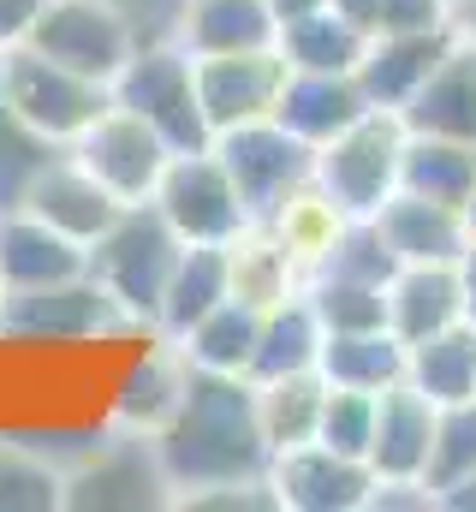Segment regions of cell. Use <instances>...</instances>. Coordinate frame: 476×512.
Instances as JSON below:
<instances>
[{
    "mask_svg": "<svg viewBox=\"0 0 476 512\" xmlns=\"http://www.w3.org/2000/svg\"><path fill=\"white\" fill-rule=\"evenodd\" d=\"M471 477H476V399H459V405H441V417H435V447H429L423 483L447 507V495L465 489Z\"/></svg>",
    "mask_w": 476,
    "mask_h": 512,
    "instance_id": "e575fe53",
    "label": "cell"
},
{
    "mask_svg": "<svg viewBox=\"0 0 476 512\" xmlns=\"http://www.w3.org/2000/svg\"><path fill=\"white\" fill-rule=\"evenodd\" d=\"M90 274V245L66 239L60 227H48L30 209H6L0 215V292H24V286H54Z\"/></svg>",
    "mask_w": 476,
    "mask_h": 512,
    "instance_id": "2e32d148",
    "label": "cell"
},
{
    "mask_svg": "<svg viewBox=\"0 0 476 512\" xmlns=\"http://www.w3.org/2000/svg\"><path fill=\"white\" fill-rule=\"evenodd\" d=\"M369 435H375V393L328 387V399H322V423H316V441L334 447V453H352V459L369 465Z\"/></svg>",
    "mask_w": 476,
    "mask_h": 512,
    "instance_id": "74e56055",
    "label": "cell"
},
{
    "mask_svg": "<svg viewBox=\"0 0 476 512\" xmlns=\"http://www.w3.org/2000/svg\"><path fill=\"white\" fill-rule=\"evenodd\" d=\"M322 316L310 304V292H286L280 304L262 310V334H256V358H250V382H274V376H298L316 370L322 358Z\"/></svg>",
    "mask_w": 476,
    "mask_h": 512,
    "instance_id": "603a6c76",
    "label": "cell"
},
{
    "mask_svg": "<svg viewBox=\"0 0 476 512\" xmlns=\"http://www.w3.org/2000/svg\"><path fill=\"white\" fill-rule=\"evenodd\" d=\"M185 352L167 340L161 352H149L143 364H131L125 370V382L114 393V423L119 429H143V435H155L167 417H173V405H179V393H185Z\"/></svg>",
    "mask_w": 476,
    "mask_h": 512,
    "instance_id": "f1b7e54d",
    "label": "cell"
},
{
    "mask_svg": "<svg viewBox=\"0 0 476 512\" xmlns=\"http://www.w3.org/2000/svg\"><path fill=\"white\" fill-rule=\"evenodd\" d=\"M155 453H161V471H167L179 501L197 489L268 477L274 447H268L262 417H256V382L191 364L173 417L155 429Z\"/></svg>",
    "mask_w": 476,
    "mask_h": 512,
    "instance_id": "6da1fadb",
    "label": "cell"
},
{
    "mask_svg": "<svg viewBox=\"0 0 476 512\" xmlns=\"http://www.w3.org/2000/svg\"><path fill=\"white\" fill-rule=\"evenodd\" d=\"M268 483H274L280 507H292V512H363L369 507V489H375V471L363 459H352V453L304 441V447L274 453Z\"/></svg>",
    "mask_w": 476,
    "mask_h": 512,
    "instance_id": "4fadbf2b",
    "label": "cell"
},
{
    "mask_svg": "<svg viewBox=\"0 0 476 512\" xmlns=\"http://www.w3.org/2000/svg\"><path fill=\"white\" fill-rule=\"evenodd\" d=\"M0 334H6V328H0Z\"/></svg>",
    "mask_w": 476,
    "mask_h": 512,
    "instance_id": "bcb514c9",
    "label": "cell"
},
{
    "mask_svg": "<svg viewBox=\"0 0 476 512\" xmlns=\"http://www.w3.org/2000/svg\"><path fill=\"white\" fill-rule=\"evenodd\" d=\"M298 274H304V268L292 262V251H286L268 227H250L233 245V298L256 304V310H268V304H280L286 292H298Z\"/></svg>",
    "mask_w": 476,
    "mask_h": 512,
    "instance_id": "1f68e13d",
    "label": "cell"
},
{
    "mask_svg": "<svg viewBox=\"0 0 476 512\" xmlns=\"http://www.w3.org/2000/svg\"><path fill=\"white\" fill-rule=\"evenodd\" d=\"M149 203L167 215V227H173L185 245H238V239L250 233V209H244L233 173H227V161H221L215 149H185V155H173Z\"/></svg>",
    "mask_w": 476,
    "mask_h": 512,
    "instance_id": "ba28073f",
    "label": "cell"
},
{
    "mask_svg": "<svg viewBox=\"0 0 476 512\" xmlns=\"http://www.w3.org/2000/svg\"><path fill=\"white\" fill-rule=\"evenodd\" d=\"M453 24L459 36H476V0H453Z\"/></svg>",
    "mask_w": 476,
    "mask_h": 512,
    "instance_id": "7bdbcfd3",
    "label": "cell"
},
{
    "mask_svg": "<svg viewBox=\"0 0 476 512\" xmlns=\"http://www.w3.org/2000/svg\"><path fill=\"white\" fill-rule=\"evenodd\" d=\"M465 227H471V239H476V191H471V203H465Z\"/></svg>",
    "mask_w": 476,
    "mask_h": 512,
    "instance_id": "f6af8a7d",
    "label": "cell"
},
{
    "mask_svg": "<svg viewBox=\"0 0 476 512\" xmlns=\"http://www.w3.org/2000/svg\"><path fill=\"white\" fill-rule=\"evenodd\" d=\"M405 358L411 346L393 328H357V334H322V382L328 387H357V393H381V387L405 382Z\"/></svg>",
    "mask_w": 476,
    "mask_h": 512,
    "instance_id": "d4e9b609",
    "label": "cell"
},
{
    "mask_svg": "<svg viewBox=\"0 0 476 512\" xmlns=\"http://www.w3.org/2000/svg\"><path fill=\"white\" fill-rule=\"evenodd\" d=\"M399 155H405V120L393 108H369L357 126L316 149V191L346 221H369L399 191Z\"/></svg>",
    "mask_w": 476,
    "mask_h": 512,
    "instance_id": "5b68a950",
    "label": "cell"
},
{
    "mask_svg": "<svg viewBox=\"0 0 476 512\" xmlns=\"http://www.w3.org/2000/svg\"><path fill=\"white\" fill-rule=\"evenodd\" d=\"M60 155V143H48L42 131H30L6 102H0V215L6 209H24V191L30 179Z\"/></svg>",
    "mask_w": 476,
    "mask_h": 512,
    "instance_id": "8d00e7d4",
    "label": "cell"
},
{
    "mask_svg": "<svg viewBox=\"0 0 476 512\" xmlns=\"http://www.w3.org/2000/svg\"><path fill=\"white\" fill-rule=\"evenodd\" d=\"M30 48L96 78V84H114L137 42H131V24L114 0H48L30 30Z\"/></svg>",
    "mask_w": 476,
    "mask_h": 512,
    "instance_id": "30bf717a",
    "label": "cell"
},
{
    "mask_svg": "<svg viewBox=\"0 0 476 512\" xmlns=\"http://www.w3.org/2000/svg\"><path fill=\"white\" fill-rule=\"evenodd\" d=\"M179 251H185V239L167 227V215L155 203H125L114 215V227L90 245V274L108 286V298L131 322L155 328L161 292L179 268Z\"/></svg>",
    "mask_w": 476,
    "mask_h": 512,
    "instance_id": "7a4b0ae2",
    "label": "cell"
},
{
    "mask_svg": "<svg viewBox=\"0 0 476 512\" xmlns=\"http://www.w3.org/2000/svg\"><path fill=\"white\" fill-rule=\"evenodd\" d=\"M227 298H233V245H185L173 280H167V292H161L155 334L161 340H179V334H191Z\"/></svg>",
    "mask_w": 476,
    "mask_h": 512,
    "instance_id": "7402d4cb",
    "label": "cell"
},
{
    "mask_svg": "<svg viewBox=\"0 0 476 512\" xmlns=\"http://www.w3.org/2000/svg\"><path fill=\"white\" fill-rule=\"evenodd\" d=\"M399 268H405V262L393 256V245L381 239V227H375V215H369V221H340V227H334V239H328V251L316 256V268H310V274H340V280L387 286Z\"/></svg>",
    "mask_w": 476,
    "mask_h": 512,
    "instance_id": "836d02e7",
    "label": "cell"
},
{
    "mask_svg": "<svg viewBox=\"0 0 476 512\" xmlns=\"http://www.w3.org/2000/svg\"><path fill=\"white\" fill-rule=\"evenodd\" d=\"M72 155L114 191L119 203H149L155 185H161V173H167V161H173L167 137L155 126H143V120H137L131 108H119V102L72 143Z\"/></svg>",
    "mask_w": 476,
    "mask_h": 512,
    "instance_id": "8fae6325",
    "label": "cell"
},
{
    "mask_svg": "<svg viewBox=\"0 0 476 512\" xmlns=\"http://www.w3.org/2000/svg\"><path fill=\"white\" fill-rule=\"evenodd\" d=\"M24 209L30 215H42L48 227H60L66 239H78V245H96L108 227H114V215L125 209L114 191L72 155V149H60L36 179H30V191H24Z\"/></svg>",
    "mask_w": 476,
    "mask_h": 512,
    "instance_id": "5bb4252c",
    "label": "cell"
},
{
    "mask_svg": "<svg viewBox=\"0 0 476 512\" xmlns=\"http://www.w3.org/2000/svg\"><path fill=\"white\" fill-rule=\"evenodd\" d=\"M66 507V471L24 447L18 435L0 441V512H54Z\"/></svg>",
    "mask_w": 476,
    "mask_h": 512,
    "instance_id": "d6a6232c",
    "label": "cell"
},
{
    "mask_svg": "<svg viewBox=\"0 0 476 512\" xmlns=\"http://www.w3.org/2000/svg\"><path fill=\"white\" fill-rule=\"evenodd\" d=\"M173 483L161 471L155 435L143 429H102L96 447L66 465V507L72 512H155L173 507Z\"/></svg>",
    "mask_w": 476,
    "mask_h": 512,
    "instance_id": "8992f818",
    "label": "cell"
},
{
    "mask_svg": "<svg viewBox=\"0 0 476 512\" xmlns=\"http://www.w3.org/2000/svg\"><path fill=\"white\" fill-rule=\"evenodd\" d=\"M459 286H465V322L476 328V239L465 245V256H459Z\"/></svg>",
    "mask_w": 476,
    "mask_h": 512,
    "instance_id": "60d3db41",
    "label": "cell"
},
{
    "mask_svg": "<svg viewBox=\"0 0 476 512\" xmlns=\"http://www.w3.org/2000/svg\"><path fill=\"white\" fill-rule=\"evenodd\" d=\"M179 42L197 60L244 54V48H274L280 42V18L268 12V0H185Z\"/></svg>",
    "mask_w": 476,
    "mask_h": 512,
    "instance_id": "cb8c5ba5",
    "label": "cell"
},
{
    "mask_svg": "<svg viewBox=\"0 0 476 512\" xmlns=\"http://www.w3.org/2000/svg\"><path fill=\"white\" fill-rule=\"evenodd\" d=\"M375 227H381V239L393 245L399 262H459L465 245H471L465 209H447V203H429V197H411V191H393L375 209Z\"/></svg>",
    "mask_w": 476,
    "mask_h": 512,
    "instance_id": "44dd1931",
    "label": "cell"
},
{
    "mask_svg": "<svg viewBox=\"0 0 476 512\" xmlns=\"http://www.w3.org/2000/svg\"><path fill=\"white\" fill-rule=\"evenodd\" d=\"M447 507H465V512L476 507V477L465 483V489H453V495H447Z\"/></svg>",
    "mask_w": 476,
    "mask_h": 512,
    "instance_id": "ee69618b",
    "label": "cell"
},
{
    "mask_svg": "<svg viewBox=\"0 0 476 512\" xmlns=\"http://www.w3.org/2000/svg\"><path fill=\"white\" fill-rule=\"evenodd\" d=\"M119 108H131L143 126H155L167 137L173 155L185 149H209L215 131L197 96V54L185 42H161V48H131V60L119 66V78L108 84Z\"/></svg>",
    "mask_w": 476,
    "mask_h": 512,
    "instance_id": "277c9868",
    "label": "cell"
},
{
    "mask_svg": "<svg viewBox=\"0 0 476 512\" xmlns=\"http://www.w3.org/2000/svg\"><path fill=\"white\" fill-rule=\"evenodd\" d=\"M179 507H191V512H274V507H280V495H274V483H268V477H250V483L197 489V495H185Z\"/></svg>",
    "mask_w": 476,
    "mask_h": 512,
    "instance_id": "f35d334b",
    "label": "cell"
},
{
    "mask_svg": "<svg viewBox=\"0 0 476 512\" xmlns=\"http://www.w3.org/2000/svg\"><path fill=\"white\" fill-rule=\"evenodd\" d=\"M399 191L447 203V209H465L476 191V143H459V137H411L405 131Z\"/></svg>",
    "mask_w": 476,
    "mask_h": 512,
    "instance_id": "484cf974",
    "label": "cell"
},
{
    "mask_svg": "<svg viewBox=\"0 0 476 512\" xmlns=\"http://www.w3.org/2000/svg\"><path fill=\"white\" fill-rule=\"evenodd\" d=\"M256 334H262V310H256V304H244V298H227V304H215L191 334H179L173 346H179V352H185V364H197V370L250 376Z\"/></svg>",
    "mask_w": 476,
    "mask_h": 512,
    "instance_id": "4316f807",
    "label": "cell"
},
{
    "mask_svg": "<svg viewBox=\"0 0 476 512\" xmlns=\"http://www.w3.org/2000/svg\"><path fill=\"white\" fill-rule=\"evenodd\" d=\"M42 6H48V0H0V54H6V48H18V42H30V30H36Z\"/></svg>",
    "mask_w": 476,
    "mask_h": 512,
    "instance_id": "ab89813d",
    "label": "cell"
},
{
    "mask_svg": "<svg viewBox=\"0 0 476 512\" xmlns=\"http://www.w3.org/2000/svg\"><path fill=\"white\" fill-rule=\"evenodd\" d=\"M399 120H405L411 137H459V143H476V36L453 42V54L399 108Z\"/></svg>",
    "mask_w": 476,
    "mask_h": 512,
    "instance_id": "ac0fdd59",
    "label": "cell"
},
{
    "mask_svg": "<svg viewBox=\"0 0 476 512\" xmlns=\"http://www.w3.org/2000/svg\"><path fill=\"white\" fill-rule=\"evenodd\" d=\"M209 149L227 161L238 197L250 209V227H268L292 197H304L316 185V149L304 137H292L280 120H250V126L215 131Z\"/></svg>",
    "mask_w": 476,
    "mask_h": 512,
    "instance_id": "52a82bcc",
    "label": "cell"
},
{
    "mask_svg": "<svg viewBox=\"0 0 476 512\" xmlns=\"http://www.w3.org/2000/svg\"><path fill=\"white\" fill-rule=\"evenodd\" d=\"M363 114H369V96H363L357 72H286L280 108H274V120L292 137H304L310 149H322L328 137L357 126Z\"/></svg>",
    "mask_w": 476,
    "mask_h": 512,
    "instance_id": "ffe728a7",
    "label": "cell"
},
{
    "mask_svg": "<svg viewBox=\"0 0 476 512\" xmlns=\"http://www.w3.org/2000/svg\"><path fill=\"white\" fill-rule=\"evenodd\" d=\"M441 405L411 382H393L375 393V435H369V471L375 477H423L435 447Z\"/></svg>",
    "mask_w": 476,
    "mask_h": 512,
    "instance_id": "e0dca14e",
    "label": "cell"
},
{
    "mask_svg": "<svg viewBox=\"0 0 476 512\" xmlns=\"http://www.w3.org/2000/svg\"><path fill=\"white\" fill-rule=\"evenodd\" d=\"M0 328L12 340H96V334L131 328V316L108 298L96 274H72L54 286L0 292Z\"/></svg>",
    "mask_w": 476,
    "mask_h": 512,
    "instance_id": "9c48e42d",
    "label": "cell"
},
{
    "mask_svg": "<svg viewBox=\"0 0 476 512\" xmlns=\"http://www.w3.org/2000/svg\"><path fill=\"white\" fill-rule=\"evenodd\" d=\"M405 382L417 393H429L435 405L476 399V328L471 322H453V328L417 340L411 358H405Z\"/></svg>",
    "mask_w": 476,
    "mask_h": 512,
    "instance_id": "f546056e",
    "label": "cell"
},
{
    "mask_svg": "<svg viewBox=\"0 0 476 512\" xmlns=\"http://www.w3.org/2000/svg\"><path fill=\"white\" fill-rule=\"evenodd\" d=\"M0 102L30 131H42L48 143L72 149L114 108V90L72 72V66H60V60H48V54H36L30 42H18V48L0 54Z\"/></svg>",
    "mask_w": 476,
    "mask_h": 512,
    "instance_id": "3957f363",
    "label": "cell"
},
{
    "mask_svg": "<svg viewBox=\"0 0 476 512\" xmlns=\"http://www.w3.org/2000/svg\"><path fill=\"white\" fill-rule=\"evenodd\" d=\"M465 322V286H459V262H405L387 280V328L417 346L441 328Z\"/></svg>",
    "mask_w": 476,
    "mask_h": 512,
    "instance_id": "d6986e66",
    "label": "cell"
},
{
    "mask_svg": "<svg viewBox=\"0 0 476 512\" xmlns=\"http://www.w3.org/2000/svg\"><path fill=\"white\" fill-rule=\"evenodd\" d=\"M459 42V24H441V30H393V36H369L363 60H357V84L369 96V108H405L423 78L453 54Z\"/></svg>",
    "mask_w": 476,
    "mask_h": 512,
    "instance_id": "9a60e30c",
    "label": "cell"
},
{
    "mask_svg": "<svg viewBox=\"0 0 476 512\" xmlns=\"http://www.w3.org/2000/svg\"><path fill=\"white\" fill-rule=\"evenodd\" d=\"M316 6H328V0H268V12L286 24V18H304V12H316Z\"/></svg>",
    "mask_w": 476,
    "mask_h": 512,
    "instance_id": "b9f144b4",
    "label": "cell"
},
{
    "mask_svg": "<svg viewBox=\"0 0 476 512\" xmlns=\"http://www.w3.org/2000/svg\"><path fill=\"white\" fill-rule=\"evenodd\" d=\"M316 316L328 334H357V328H387V286L369 280H340V274H310L304 280Z\"/></svg>",
    "mask_w": 476,
    "mask_h": 512,
    "instance_id": "d590c367",
    "label": "cell"
},
{
    "mask_svg": "<svg viewBox=\"0 0 476 512\" xmlns=\"http://www.w3.org/2000/svg\"><path fill=\"white\" fill-rule=\"evenodd\" d=\"M274 48H280V60H286L292 72H357L369 36H363L357 24H346L334 6H316V12H304V18H286Z\"/></svg>",
    "mask_w": 476,
    "mask_h": 512,
    "instance_id": "83f0119b",
    "label": "cell"
},
{
    "mask_svg": "<svg viewBox=\"0 0 476 512\" xmlns=\"http://www.w3.org/2000/svg\"><path fill=\"white\" fill-rule=\"evenodd\" d=\"M322 399H328L322 370H298V376L256 382V417H262V435H268V447H274V453H286V447H304V441H316Z\"/></svg>",
    "mask_w": 476,
    "mask_h": 512,
    "instance_id": "4dcf8cb0",
    "label": "cell"
},
{
    "mask_svg": "<svg viewBox=\"0 0 476 512\" xmlns=\"http://www.w3.org/2000/svg\"><path fill=\"white\" fill-rule=\"evenodd\" d=\"M286 72L292 66L280 60V48H244V54H209V60H197V96H203L209 131L274 120Z\"/></svg>",
    "mask_w": 476,
    "mask_h": 512,
    "instance_id": "7c38bea8",
    "label": "cell"
}]
</instances>
